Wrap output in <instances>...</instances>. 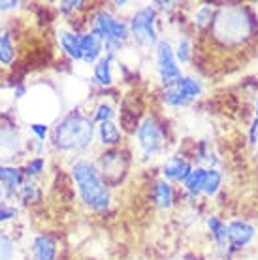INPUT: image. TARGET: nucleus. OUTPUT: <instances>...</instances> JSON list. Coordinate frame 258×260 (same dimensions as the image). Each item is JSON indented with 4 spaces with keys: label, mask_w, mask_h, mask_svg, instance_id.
Returning a JSON list of instances; mask_svg holds the SVG:
<instances>
[{
    "label": "nucleus",
    "mask_w": 258,
    "mask_h": 260,
    "mask_svg": "<svg viewBox=\"0 0 258 260\" xmlns=\"http://www.w3.org/2000/svg\"><path fill=\"white\" fill-rule=\"evenodd\" d=\"M72 176L85 206H89L94 211H104L110 206V190L102 181L94 164L89 160H78L72 166Z\"/></svg>",
    "instance_id": "f257e3e1"
},
{
    "label": "nucleus",
    "mask_w": 258,
    "mask_h": 260,
    "mask_svg": "<svg viewBox=\"0 0 258 260\" xmlns=\"http://www.w3.org/2000/svg\"><path fill=\"white\" fill-rule=\"evenodd\" d=\"M92 134H94L92 121L85 117L83 113L74 111L66 115L57 128L53 130V143L62 151H79L92 142Z\"/></svg>",
    "instance_id": "f03ea898"
},
{
    "label": "nucleus",
    "mask_w": 258,
    "mask_h": 260,
    "mask_svg": "<svg viewBox=\"0 0 258 260\" xmlns=\"http://www.w3.org/2000/svg\"><path fill=\"white\" fill-rule=\"evenodd\" d=\"M251 32V19L247 17V12L241 8H230L219 13L215 23V34L217 38L224 40L226 44L241 42Z\"/></svg>",
    "instance_id": "7ed1b4c3"
},
{
    "label": "nucleus",
    "mask_w": 258,
    "mask_h": 260,
    "mask_svg": "<svg viewBox=\"0 0 258 260\" xmlns=\"http://www.w3.org/2000/svg\"><path fill=\"white\" fill-rule=\"evenodd\" d=\"M155 21H156V13L153 8H142L132 15V21H130V34L132 38L142 44V46H155L158 38H156V30H155Z\"/></svg>",
    "instance_id": "20e7f679"
},
{
    "label": "nucleus",
    "mask_w": 258,
    "mask_h": 260,
    "mask_svg": "<svg viewBox=\"0 0 258 260\" xmlns=\"http://www.w3.org/2000/svg\"><path fill=\"white\" fill-rule=\"evenodd\" d=\"M92 32H96L104 42H123L128 38L130 30L123 21H117L108 12H98L92 17Z\"/></svg>",
    "instance_id": "39448f33"
},
{
    "label": "nucleus",
    "mask_w": 258,
    "mask_h": 260,
    "mask_svg": "<svg viewBox=\"0 0 258 260\" xmlns=\"http://www.w3.org/2000/svg\"><path fill=\"white\" fill-rule=\"evenodd\" d=\"M156 64H158V74H160L162 83L166 87H172L179 81L181 70L175 60V53L168 42H158L156 44Z\"/></svg>",
    "instance_id": "423d86ee"
},
{
    "label": "nucleus",
    "mask_w": 258,
    "mask_h": 260,
    "mask_svg": "<svg viewBox=\"0 0 258 260\" xmlns=\"http://www.w3.org/2000/svg\"><path fill=\"white\" fill-rule=\"evenodd\" d=\"M200 92H202V83L198 79L181 78L175 85L168 87V91L164 94V100H166V104H170V106H187L188 102H192Z\"/></svg>",
    "instance_id": "0eeeda50"
},
{
    "label": "nucleus",
    "mask_w": 258,
    "mask_h": 260,
    "mask_svg": "<svg viewBox=\"0 0 258 260\" xmlns=\"http://www.w3.org/2000/svg\"><path fill=\"white\" fill-rule=\"evenodd\" d=\"M138 140L140 147L143 149L145 156H153L162 147V130L155 119H145L138 128Z\"/></svg>",
    "instance_id": "6e6552de"
},
{
    "label": "nucleus",
    "mask_w": 258,
    "mask_h": 260,
    "mask_svg": "<svg viewBox=\"0 0 258 260\" xmlns=\"http://www.w3.org/2000/svg\"><path fill=\"white\" fill-rule=\"evenodd\" d=\"M226 230H228V243L234 249L245 247L247 243L254 238V228L245 221H232L226 226Z\"/></svg>",
    "instance_id": "1a4fd4ad"
},
{
    "label": "nucleus",
    "mask_w": 258,
    "mask_h": 260,
    "mask_svg": "<svg viewBox=\"0 0 258 260\" xmlns=\"http://www.w3.org/2000/svg\"><path fill=\"white\" fill-rule=\"evenodd\" d=\"M21 151V138L12 126H0V158L10 160Z\"/></svg>",
    "instance_id": "9d476101"
},
{
    "label": "nucleus",
    "mask_w": 258,
    "mask_h": 260,
    "mask_svg": "<svg viewBox=\"0 0 258 260\" xmlns=\"http://www.w3.org/2000/svg\"><path fill=\"white\" fill-rule=\"evenodd\" d=\"M102 49H104V40L96 32L90 30L85 36H81V60H85L87 64L98 62Z\"/></svg>",
    "instance_id": "9b49d317"
},
{
    "label": "nucleus",
    "mask_w": 258,
    "mask_h": 260,
    "mask_svg": "<svg viewBox=\"0 0 258 260\" xmlns=\"http://www.w3.org/2000/svg\"><path fill=\"white\" fill-rule=\"evenodd\" d=\"M190 164L181 158V156H172L170 160H166L164 168H162V174L166 179H172V181H185L187 176L190 174Z\"/></svg>",
    "instance_id": "f8f14e48"
},
{
    "label": "nucleus",
    "mask_w": 258,
    "mask_h": 260,
    "mask_svg": "<svg viewBox=\"0 0 258 260\" xmlns=\"http://www.w3.org/2000/svg\"><path fill=\"white\" fill-rule=\"evenodd\" d=\"M58 42L68 57H72L74 60H81V36L79 34L72 30H62L58 34Z\"/></svg>",
    "instance_id": "ddd939ff"
},
{
    "label": "nucleus",
    "mask_w": 258,
    "mask_h": 260,
    "mask_svg": "<svg viewBox=\"0 0 258 260\" xmlns=\"http://www.w3.org/2000/svg\"><path fill=\"white\" fill-rule=\"evenodd\" d=\"M23 170L8 166V164H0V185L6 187L8 190H17L23 187Z\"/></svg>",
    "instance_id": "4468645a"
},
{
    "label": "nucleus",
    "mask_w": 258,
    "mask_h": 260,
    "mask_svg": "<svg viewBox=\"0 0 258 260\" xmlns=\"http://www.w3.org/2000/svg\"><path fill=\"white\" fill-rule=\"evenodd\" d=\"M34 256L36 260H55L57 256V243L49 236H38L34 240Z\"/></svg>",
    "instance_id": "2eb2a0df"
},
{
    "label": "nucleus",
    "mask_w": 258,
    "mask_h": 260,
    "mask_svg": "<svg viewBox=\"0 0 258 260\" xmlns=\"http://www.w3.org/2000/svg\"><path fill=\"white\" fill-rule=\"evenodd\" d=\"M153 198L158 208H170L174 202V190L166 179H158L153 187Z\"/></svg>",
    "instance_id": "dca6fc26"
},
{
    "label": "nucleus",
    "mask_w": 258,
    "mask_h": 260,
    "mask_svg": "<svg viewBox=\"0 0 258 260\" xmlns=\"http://www.w3.org/2000/svg\"><path fill=\"white\" fill-rule=\"evenodd\" d=\"M15 59V49H13L12 34L6 28H0V64L10 66Z\"/></svg>",
    "instance_id": "f3484780"
},
{
    "label": "nucleus",
    "mask_w": 258,
    "mask_h": 260,
    "mask_svg": "<svg viewBox=\"0 0 258 260\" xmlns=\"http://www.w3.org/2000/svg\"><path fill=\"white\" fill-rule=\"evenodd\" d=\"M206 177H207V170L206 168H196L190 170V174L185 179V187L190 194H200L204 192V185H206Z\"/></svg>",
    "instance_id": "a211bd4d"
},
{
    "label": "nucleus",
    "mask_w": 258,
    "mask_h": 260,
    "mask_svg": "<svg viewBox=\"0 0 258 260\" xmlns=\"http://www.w3.org/2000/svg\"><path fill=\"white\" fill-rule=\"evenodd\" d=\"M111 60L113 57L106 55L98 60L96 66H94V81L98 85H111L113 81V74H111Z\"/></svg>",
    "instance_id": "6ab92c4d"
},
{
    "label": "nucleus",
    "mask_w": 258,
    "mask_h": 260,
    "mask_svg": "<svg viewBox=\"0 0 258 260\" xmlns=\"http://www.w3.org/2000/svg\"><path fill=\"white\" fill-rule=\"evenodd\" d=\"M98 136H100V142L104 145H117L119 140H121V132L115 126L113 121L110 123H100V128H98Z\"/></svg>",
    "instance_id": "aec40b11"
},
{
    "label": "nucleus",
    "mask_w": 258,
    "mask_h": 260,
    "mask_svg": "<svg viewBox=\"0 0 258 260\" xmlns=\"http://www.w3.org/2000/svg\"><path fill=\"white\" fill-rule=\"evenodd\" d=\"M207 226H209V230H211L215 241L219 243V247L224 249L226 243H228V230H226L224 222L220 221V219H217V217H211V219L207 221Z\"/></svg>",
    "instance_id": "412c9836"
},
{
    "label": "nucleus",
    "mask_w": 258,
    "mask_h": 260,
    "mask_svg": "<svg viewBox=\"0 0 258 260\" xmlns=\"http://www.w3.org/2000/svg\"><path fill=\"white\" fill-rule=\"evenodd\" d=\"M220 181H222V176L217 170H207V177H206V185H204V192L209 196H213L220 187Z\"/></svg>",
    "instance_id": "4be33fe9"
},
{
    "label": "nucleus",
    "mask_w": 258,
    "mask_h": 260,
    "mask_svg": "<svg viewBox=\"0 0 258 260\" xmlns=\"http://www.w3.org/2000/svg\"><path fill=\"white\" fill-rule=\"evenodd\" d=\"M113 117H115V111H113L111 104H108V102H102L96 108V111H94V119H96L98 123H110V121H113Z\"/></svg>",
    "instance_id": "5701e85b"
},
{
    "label": "nucleus",
    "mask_w": 258,
    "mask_h": 260,
    "mask_svg": "<svg viewBox=\"0 0 258 260\" xmlns=\"http://www.w3.org/2000/svg\"><path fill=\"white\" fill-rule=\"evenodd\" d=\"M13 253H15L13 241L0 232V260H13Z\"/></svg>",
    "instance_id": "b1692460"
},
{
    "label": "nucleus",
    "mask_w": 258,
    "mask_h": 260,
    "mask_svg": "<svg viewBox=\"0 0 258 260\" xmlns=\"http://www.w3.org/2000/svg\"><path fill=\"white\" fill-rule=\"evenodd\" d=\"M21 200L25 204H30V202H38L40 200V190L34 183H26L21 187Z\"/></svg>",
    "instance_id": "393cba45"
},
{
    "label": "nucleus",
    "mask_w": 258,
    "mask_h": 260,
    "mask_svg": "<svg viewBox=\"0 0 258 260\" xmlns=\"http://www.w3.org/2000/svg\"><path fill=\"white\" fill-rule=\"evenodd\" d=\"M44 166H45L44 158H42V156H36V158H33L30 162L26 164L23 174H25V176H28V177H36V176H40V174L44 172Z\"/></svg>",
    "instance_id": "a878e982"
},
{
    "label": "nucleus",
    "mask_w": 258,
    "mask_h": 260,
    "mask_svg": "<svg viewBox=\"0 0 258 260\" xmlns=\"http://www.w3.org/2000/svg\"><path fill=\"white\" fill-rule=\"evenodd\" d=\"M175 59L179 62H187L190 59V44H188L187 38H181L179 44H177V49H175Z\"/></svg>",
    "instance_id": "bb28decb"
},
{
    "label": "nucleus",
    "mask_w": 258,
    "mask_h": 260,
    "mask_svg": "<svg viewBox=\"0 0 258 260\" xmlns=\"http://www.w3.org/2000/svg\"><path fill=\"white\" fill-rule=\"evenodd\" d=\"M211 19H213V12H211V8L202 6L200 10L196 12V25L198 26L211 25Z\"/></svg>",
    "instance_id": "cd10ccee"
},
{
    "label": "nucleus",
    "mask_w": 258,
    "mask_h": 260,
    "mask_svg": "<svg viewBox=\"0 0 258 260\" xmlns=\"http://www.w3.org/2000/svg\"><path fill=\"white\" fill-rule=\"evenodd\" d=\"M30 130L36 134V140H38V142H42V140H45V136H47L49 126H47L45 123H33V124H30Z\"/></svg>",
    "instance_id": "c85d7f7f"
},
{
    "label": "nucleus",
    "mask_w": 258,
    "mask_h": 260,
    "mask_svg": "<svg viewBox=\"0 0 258 260\" xmlns=\"http://www.w3.org/2000/svg\"><path fill=\"white\" fill-rule=\"evenodd\" d=\"M17 215V209L13 208V206H0V222H6V221H12L13 217Z\"/></svg>",
    "instance_id": "c756f323"
},
{
    "label": "nucleus",
    "mask_w": 258,
    "mask_h": 260,
    "mask_svg": "<svg viewBox=\"0 0 258 260\" xmlns=\"http://www.w3.org/2000/svg\"><path fill=\"white\" fill-rule=\"evenodd\" d=\"M81 4H83V2H76V0H66V2H60V4H58V8H60V12L68 13V12H72V10L79 8Z\"/></svg>",
    "instance_id": "7c9ffc66"
},
{
    "label": "nucleus",
    "mask_w": 258,
    "mask_h": 260,
    "mask_svg": "<svg viewBox=\"0 0 258 260\" xmlns=\"http://www.w3.org/2000/svg\"><path fill=\"white\" fill-rule=\"evenodd\" d=\"M249 138H251V143H256V140H258V117L254 119V123H252L251 132H249Z\"/></svg>",
    "instance_id": "2f4dec72"
},
{
    "label": "nucleus",
    "mask_w": 258,
    "mask_h": 260,
    "mask_svg": "<svg viewBox=\"0 0 258 260\" xmlns=\"http://www.w3.org/2000/svg\"><path fill=\"white\" fill-rule=\"evenodd\" d=\"M17 6V2L15 0H2L0 2V10L4 12V10H12V8H15Z\"/></svg>",
    "instance_id": "473e14b6"
},
{
    "label": "nucleus",
    "mask_w": 258,
    "mask_h": 260,
    "mask_svg": "<svg viewBox=\"0 0 258 260\" xmlns=\"http://www.w3.org/2000/svg\"><path fill=\"white\" fill-rule=\"evenodd\" d=\"M2 198H4V189H2V185H0V206H2Z\"/></svg>",
    "instance_id": "72a5a7b5"
},
{
    "label": "nucleus",
    "mask_w": 258,
    "mask_h": 260,
    "mask_svg": "<svg viewBox=\"0 0 258 260\" xmlns=\"http://www.w3.org/2000/svg\"><path fill=\"white\" fill-rule=\"evenodd\" d=\"M256 117H258V100H256Z\"/></svg>",
    "instance_id": "f704fd0d"
}]
</instances>
